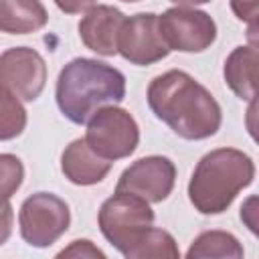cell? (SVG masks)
I'll use <instances>...</instances> for the list:
<instances>
[{"mask_svg": "<svg viewBox=\"0 0 259 259\" xmlns=\"http://www.w3.org/2000/svg\"><path fill=\"white\" fill-rule=\"evenodd\" d=\"M148 105L176 136L204 140L219 132L223 113L210 91L186 71H166L152 79Z\"/></svg>", "mask_w": 259, "mask_h": 259, "instance_id": "obj_1", "label": "cell"}, {"mask_svg": "<svg viewBox=\"0 0 259 259\" xmlns=\"http://www.w3.org/2000/svg\"><path fill=\"white\" fill-rule=\"evenodd\" d=\"M57 105L73 123H85L97 109L115 105L125 95V77L97 59L69 61L57 79Z\"/></svg>", "mask_w": 259, "mask_h": 259, "instance_id": "obj_2", "label": "cell"}, {"mask_svg": "<svg viewBox=\"0 0 259 259\" xmlns=\"http://www.w3.org/2000/svg\"><path fill=\"white\" fill-rule=\"evenodd\" d=\"M253 160L235 148H217L200 158L190 182L188 198L202 214L225 212L235 196L253 182Z\"/></svg>", "mask_w": 259, "mask_h": 259, "instance_id": "obj_3", "label": "cell"}, {"mask_svg": "<svg viewBox=\"0 0 259 259\" xmlns=\"http://www.w3.org/2000/svg\"><path fill=\"white\" fill-rule=\"evenodd\" d=\"M97 223L101 235L119 253L125 255L136 245V241L152 227L154 210L150 208V202L136 194L115 192L101 204Z\"/></svg>", "mask_w": 259, "mask_h": 259, "instance_id": "obj_4", "label": "cell"}, {"mask_svg": "<svg viewBox=\"0 0 259 259\" xmlns=\"http://www.w3.org/2000/svg\"><path fill=\"white\" fill-rule=\"evenodd\" d=\"M85 142L101 158L115 162L134 154L140 142V127L130 111L105 105L87 119Z\"/></svg>", "mask_w": 259, "mask_h": 259, "instance_id": "obj_5", "label": "cell"}, {"mask_svg": "<svg viewBox=\"0 0 259 259\" xmlns=\"http://www.w3.org/2000/svg\"><path fill=\"white\" fill-rule=\"evenodd\" d=\"M20 235L32 247H51L71 223V210L63 198L53 192L30 194L18 214Z\"/></svg>", "mask_w": 259, "mask_h": 259, "instance_id": "obj_6", "label": "cell"}, {"mask_svg": "<svg viewBox=\"0 0 259 259\" xmlns=\"http://www.w3.org/2000/svg\"><path fill=\"white\" fill-rule=\"evenodd\" d=\"M158 30L170 51L202 53L217 38L214 20L196 8L174 6L158 16Z\"/></svg>", "mask_w": 259, "mask_h": 259, "instance_id": "obj_7", "label": "cell"}, {"mask_svg": "<svg viewBox=\"0 0 259 259\" xmlns=\"http://www.w3.org/2000/svg\"><path fill=\"white\" fill-rule=\"evenodd\" d=\"M176 182V166L166 156H146L130 164L115 186V192H130L146 202H162Z\"/></svg>", "mask_w": 259, "mask_h": 259, "instance_id": "obj_8", "label": "cell"}, {"mask_svg": "<svg viewBox=\"0 0 259 259\" xmlns=\"http://www.w3.org/2000/svg\"><path fill=\"white\" fill-rule=\"evenodd\" d=\"M47 83L45 59L28 47H12L0 55V87L20 101H34Z\"/></svg>", "mask_w": 259, "mask_h": 259, "instance_id": "obj_9", "label": "cell"}, {"mask_svg": "<svg viewBox=\"0 0 259 259\" xmlns=\"http://www.w3.org/2000/svg\"><path fill=\"white\" fill-rule=\"evenodd\" d=\"M117 53L132 65H152L168 57L170 49L164 45L158 30V16L140 12L123 20L117 34Z\"/></svg>", "mask_w": 259, "mask_h": 259, "instance_id": "obj_10", "label": "cell"}, {"mask_svg": "<svg viewBox=\"0 0 259 259\" xmlns=\"http://www.w3.org/2000/svg\"><path fill=\"white\" fill-rule=\"evenodd\" d=\"M125 20V14L113 6L97 4L85 12L79 22V36L83 45L103 57L117 53V34Z\"/></svg>", "mask_w": 259, "mask_h": 259, "instance_id": "obj_11", "label": "cell"}, {"mask_svg": "<svg viewBox=\"0 0 259 259\" xmlns=\"http://www.w3.org/2000/svg\"><path fill=\"white\" fill-rule=\"evenodd\" d=\"M111 164L113 162L93 152L85 138L73 140L61 156V170L65 178L77 186H91L101 182L111 170Z\"/></svg>", "mask_w": 259, "mask_h": 259, "instance_id": "obj_12", "label": "cell"}, {"mask_svg": "<svg viewBox=\"0 0 259 259\" xmlns=\"http://www.w3.org/2000/svg\"><path fill=\"white\" fill-rule=\"evenodd\" d=\"M257 51L255 47H237L225 61V81L243 101H253L257 91Z\"/></svg>", "mask_w": 259, "mask_h": 259, "instance_id": "obj_13", "label": "cell"}, {"mask_svg": "<svg viewBox=\"0 0 259 259\" xmlns=\"http://www.w3.org/2000/svg\"><path fill=\"white\" fill-rule=\"evenodd\" d=\"M49 20L40 0H0V32L28 34L40 30Z\"/></svg>", "mask_w": 259, "mask_h": 259, "instance_id": "obj_14", "label": "cell"}, {"mask_svg": "<svg viewBox=\"0 0 259 259\" xmlns=\"http://www.w3.org/2000/svg\"><path fill=\"white\" fill-rule=\"evenodd\" d=\"M186 257L188 259H198V257L241 259L243 247L237 241V237L227 231H204L192 241V245L186 251Z\"/></svg>", "mask_w": 259, "mask_h": 259, "instance_id": "obj_15", "label": "cell"}, {"mask_svg": "<svg viewBox=\"0 0 259 259\" xmlns=\"http://www.w3.org/2000/svg\"><path fill=\"white\" fill-rule=\"evenodd\" d=\"M127 259H148V257H162V259H178L180 251L176 247L174 237L164 231L150 227L138 241L136 245L125 253Z\"/></svg>", "mask_w": 259, "mask_h": 259, "instance_id": "obj_16", "label": "cell"}, {"mask_svg": "<svg viewBox=\"0 0 259 259\" xmlns=\"http://www.w3.org/2000/svg\"><path fill=\"white\" fill-rule=\"evenodd\" d=\"M26 127V109L20 99L0 87V142L18 138Z\"/></svg>", "mask_w": 259, "mask_h": 259, "instance_id": "obj_17", "label": "cell"}, {"mask_svg": "<svg viewBox=\"0 0 259 259\" xmlns=\"http://www.w3.org/2000/svg\"><path fill=\"white\" fill-rule=\"evenodd\" d=\"M24 178V166L14 154H0V204L20 188Z\"/></svg>", "mask_w": 259, "mask_h": 259, "instance_id": "obj_18", "label": "cell"}, {"mask_svg": "<svg viewBox=\"0 0 259 259\" xmlns=\"http://www.w3.org/2000/svg\"><path fill=\"white\" fill-rule=\"evenodd\" d=\"M59 257H105V253L101 249H97L91 241L87 239H77L73 241L67 249L59 251Z\"/></svg>", "mask_w": 259, "mask_h": 259, "instance_id": "obj_19", "label": "cell"}, {"mask_svg": "<svg viewBox=\"0 0 259 259\" xmlns=\"http://www.w3.org/2000/svg\"><path fill=\"white\" fill-rule=\"evenodd\" d=\"M231 8L239 20L251 24V32H253L257 22V0H231Z\"/></svg>", "mask_w": 259, "mask_h": 259, "instance_id": "obj_20", "label": "cell"}, {"mask_svg": "<svg viewBox=\"0 0 259 259\" xmlns=\"http://www.w3.org/2000/svg\"><path fill=\"white\" fill-rule=\"evenodd\" d=\"M12 223H14V212H12V204L8 200V202L0 204V247L12 235Z\"/></svg>", "mask_w": 259, "mask_h": 259, "instance_id": "obj_21", "label": "cell"}, {"mask_svg": "<svg viewBox=\"0 0 259 259\" xmlns=\"http://www.w3.org/2000/svg\"><path fill=\"white\" fill-rule=\"evenodd\" d=\"M97 0H55V4L59 6V10H63L65 14H79V12H87L89 8L95 6Z\"/></svg>", "mask_w": 259, "mask_h": 259, "instance_id": "obj_22", "label": "cell"}, {"mask_svg": "<svg viewBox=\"0 0 259 259\" xmlns=\"http://www.w3.org/2000/svg\"><path fill=\"white\" fill-rule=\"evenodd\" d=\"M172 2L178 6H196V4H206L210 0H172Z\"/></svg>", "mask_w": 259, "mask_h": 259, "instance_id": "obj_23", "label": "cell"}, {"mask_svg": "<svg viewBox=\"0 0 259 259\" xmlns=\"http://www.w3.org/2000/svg\"><path fill=\"white\" fill-rule=\"evenodd\" d=\"M121 2H140V0H121Z\"/></svg>", "mask_w": 259, "mask_h": 259, "instance_id": "obj_24", "label": "cell"}]
</instances>
